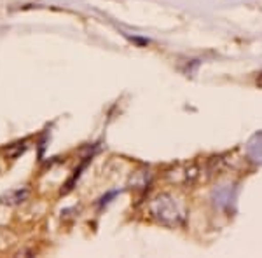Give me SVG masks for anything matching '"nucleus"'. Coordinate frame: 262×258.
<instances>
[{"label": "nucleus", "mask_w": 262, "mask_h": 258, "mask_svg": "<svg viewBox=\"0 0 262 258\" xmlns=\"http://www.w3.org/2000/svg\"><path fill=\"white\" fill-rule=\"evenodd\" d=\"M247 152H248V157H250L253 162L262 164V131L252 136V139L248 142Z\"/></svg>", "instance_id": "nucleus-2"}, {"label": "nucleus", "mask_w": 262, "mask_h": 258, "mask_svg": "<svg viewBox=\"0 0 262 258\" xmlns=\"http://www.w3.org/2000/svg\"><path fill=\"white\" fill-rule=\"evenodd\" d=\"M28 197V190L27 189H18V190H12V192L7 194L6 197H2V202L6 204H18V202H23L25 199Z\"/></svg>", "instance_id": "nucleus-3"}, {"label": "nucleus", "mask_w": 262, "mask_h": 258, "mask_svg": "<svg viewBox=\"0 0 262 258\" xmlns=\"http://www.w3.org/2000/svg\"><path fill=\"white\" fill-rule=\"evenodd\" d=\"M150 213L163 225L177 227L180 223H184V211L175 202V199L166 196V194H161V196H158L152 201Z\"/></svg>", "instance_id": "nucleus-1"}]
</instances>
